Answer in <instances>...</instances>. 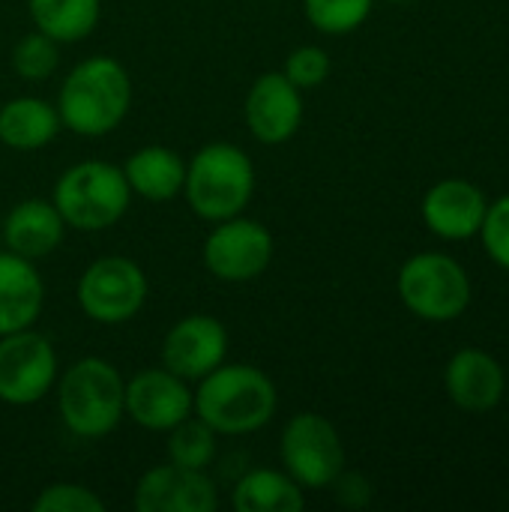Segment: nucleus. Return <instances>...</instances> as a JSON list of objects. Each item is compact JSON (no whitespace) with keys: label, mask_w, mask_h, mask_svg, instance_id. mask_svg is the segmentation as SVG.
<instances>
[{"label":"nucleus","mask_w":509,"mask_h":512,"mask_svg":"<svg viewBox=\"0 0 509 512\" xmlns=\"http://www.w3.org/2000/svg\"><path fill=\"white\" fill-rule=\"evenodd\" d=\"M57 114L81 138L111 135L132 108V78L111 54L84 57L69 69L57 93Z\"/></svg>","instance_id":"nucleus-1"},{"label":"nucleus","mask_w":509,"mask_h":512,"mask_svg":"<svg viewBox=\"0 0 509 512\" xmlns=\"http://www.w3.org/2000/svg\"><path fill=\"white\" fill-rule=\"evenodd\" d=\"M279 408L273 378L252 363H222L195 387V417L219 435H252Z\"/></svg>","instance_id":"nucleus-2"},{"label":"nucleus","mask_w":509,"mask_h":512,"mask_svg":"<svg viewBox=\"0 0 509 512\" xmlns=\"http://www.w3.org/2000/svg\"><path fill=\"white\" fill-rule=\"evenodd\" d=\"M57 411L63 426L87 441L111 435L126 417V381L102 357H81L57 375Z\"/></svg>","instance_id":"nucleus-3"},{"label":"nucleus","mask_w":509,"mask_h":512,"mask_svg":"<svg viewBox=\"0 0 509 512\" xmlns=\"http://www.w3.org/2000/svg\"><path fill=\"white\" fill-rule=\"evenodd\" d=\"M180 195L204 222L240 216L255 195V162L231 141H210L186 162Z\"/></svg>","instance_id":"nucleus-4"},{"label":"nucleus","mask_w":509,"mask_h":512,"mask_svg":"<svg viewBox=\"0 0 509 512\" xmlns=\"http://www.w3.org/2000/svg\"><path fill=\"white\" fill-rule=\"evenodd\" d=\"M51 201L66 228L96 234L114 228L126 216L132 204V189L120 165L105 159H84L69 165L57 177Z\"/></svg>","instance_id":"nucleus-5"},{"label":"nucleus","mask_w":509,"mask_h":512,"mask_svg":"<svg viewBox=\"0 0 509 512\" xmlns=\"http://www.w3.org/2000/svg\"><path fill=\"white\" fill-rule=\"evenodd\" d=\"M396 291L411 315L432 324L456 321L471 306V279L465 267L441 252L411 255L399 270Z\"/></svg>","instance_id":"nucleus-6"},{"label":"nucleus","mask_w":509,"mask_h":512,"mask_svg":"<svg viewBox=\"0 0 509 512\" xmlns=\"http://www.w3.org/2000/svg\"><path fill=\"white\" fill-rule=\"evenodd\" d=\"M147 294H150L147 273L141 270L138 261L123 255H105L90 261L75 288L81 312L102 327H117L132 321L144 309Z\"/></svg>","instance_id":"nucleus-7"},{"label":"nucleus","mask_w":509,"mask_h":512,"mask_svg":"<svg viewBox=\"0 0 509 512\" xmlns=\"http://www.w3.org/2000/svg\"><path fill=\"white\" fill-rule=\"evenodd\" d=\"M279 459L282 471L303 489H330L345 471V444L324 414L300 411L282 429Z\"/></svg>","instance_id":"nucleus-8"},{"label":"nucleus","mask_w":509,"mask_h":512,"mask_svg":"<svg viewBox=\"0 0 509 512\" xmlns=\"http://www.w3.org/2000/svg\"><path fill=\"white\" fill-rule=\"evenodd\" d=\"M60 366L48 336L27 327L0 336V402L27 408L42 402L57 384Z\"/></svg>","instance_id":"nucleus-9"},{"label":"nucleus","mask_w":509,"mask_h":512,"mask_svg":"<svg viewBox=\"0 0 509 512\" xmlns=\"http://www.w3.org/2000/svg\"><path fill=\"white\" fill-rule=\"evenodd\" d=\"M273 252V234L261 222L246 219L243 213L213 222V231L207 234L201 249L207 273L231 285L264 276L273 261Z\"/></svg>","instance_id":"nucleus-10"},{"label":"nucleus","mask_w":509,"mask_h":512,"mask_svg":"<svg viewBox=\"0 0 509 512\" xmlns=\"http://www.w3.org/2000/svg\"><path fill=\"white\" fill-rule=\"evenodd\" d=\"M195 414V390L165 366L141 369L126 381V417L147 432H168Z\"/></svg>","instance_id":"nucleus-11"},{"label":"nucleus","mask_w":509,"mask_h":512,"mask_svg":"<svg viewBox=\"0 0 509 512\" xmlns=\"http://www.w3.org/2000/svg\"><path fill=\"white\" fill-rule=\"evenodd\" d=\"M228 357V330L216 315H186L162 339V366L198 384Z\"/></svg>","instance_id":"nucleus-12"},{"label":"nucleus","mask_w":509,"mask_h":512,"mask_svg":"<svg viewBox=\"0 0 509 512\" xmlns=\"http://www.w3.org/2000/svg\"><path fill=\"white\" fill-rule=\"evenodd\" d=\"M243 120L255 141L276 147L297 135L303 123V90L294 87L282 69L264 72L252 81L246 102H243Z\"/></svg>","instance_id":"nucleus-13"},{"label":"nucleus","mask_w":509,"mask_h":512,"mask_svg":"<svg viewBox=\"0 0 509 512\" xmlns=\"http://www.w3.org/2000/svg\"><path fill=\"white\" fill-rule=\"evenodd\" d=\"M489 198L483 195L480 186L462 180V177H447L435 183L426 198H423V222L426 228L441 237V240H471L480 234V225L486 219Z\"/></svg>","instance_id":"nucleus-14"},{"label":"nucleus","mask_w":509,"mask_h":512,"mask_svg":"<svg viewBox=\"0 0 509 512\" xmlns=\"http://www.w3.org/2000/svg\"><path fill=\"white\" fill-rule=\"evenodd\" d=\"M444 387L456 408L468 414H486L501 405L507 393V375L489 351L462 348L444 369Z\"/></svg>","instance_id":"nucleus-15"},{"label":"nucleus","mask_w":509,"mask_h":512,"mask_svg":"<svg viewBox=\"0 0 509 512\" xmlns=\"http://www.w3.org/2000/svg\"><path fill=\"white\" fill-rule=\"evenodd\" d=\"M0 234L9 252L27 261H39L63 243L66 222L51 198H27L6 213Z\"/></svg>","instance_id":"nucleus-16"},{"label":"nucleus","mask_w":509,"mask_h":512,"mask_svg":"<svg viewBox=\"0 0 509 512\" xmlns=\"http://www.w3.org/2000/svg\"><path fill=\"white\" fill-rule=\"evenodd\" d=\"M45 303V282L33 261L3 249L0 252V336L27 330L39 321Z\"/></svg>","instance_id":"nucleus-17"},{"label":"nucleus","mask_w":509,"mask_h":512,"mask_svg":"<svg viewBox=\"0 0 509 512\" xmlns=\"http://www.w3.org/2000/svg\"><path fill=\"white\" fill-rule=\"evenodd\" d=\"M120 168H123V177H126L132 195H138L144 201L165 204L183 192L186 162L174 147H165V144L138 147L129 153V159Z\"/></svg>","instance_id":"nucleus-18"},{"label":"nucleus","mask_w":509,"mask_h":512,"mask_svg":"<svg viewBox=\"0 0 509 512\" xmlns=\"http://www.w3.org/2000/svg\"><path fill=\"white\" fill-rule=\"evenodd\" d=\"M63 129L57 105L42 96H15L0 105V144L18 153L48 147Z\"/></svg>","instance_id":"nucleus-19"},{"label":"nucleus","mask_w":509,"mask_h":512,"mask_svg":"<svg viewBox=\"0 0 509 512\" xmlns=\"http://www.w3.org/2000/svg\"><path fill=\"white\" fill-rule=\"evenodd\" d=\"M231 507L237 512H300L306 507L303 486L291 474L276 468L246 471L231 489Z\"/></svg>","instance_id":"nucleus-20"},{"label":"nucleus","mask_w":509,"mask_h":512,"mask_svg":"<svg viewBox=\"0 0 509 512\" xmlns=\"http://www.w3.org/2000/svg\"><path fill=\"white\" fill-rule=\"evenodd\" d=\"M27 12L39 33L69 45L96 30L102 18V0H27Z\"/></svg>","instance_id":"nucleus-21"},{"label":"nucleus","mask_w":509,"mask_h":512,"mask_svg":"<svg viewBox=\"0 0 509 512\" xmlns=\"http://www.w3.org/2000/svg\"><path fill=\"white\" fill-rule=\"evenodd\" d=\"M168 444V462L177 468H189V471H207L219 453V432L210 429L201 417H186L183 423H177L174 429L165 432Z\"/></svg>","instance_id":"nucleus-22"},{"label":"nucleus","mask_w":509,"mask_h":512,"mask_svg":"<svg viewBox=\"0 0 509 512\" xmlns=\"http://www.w3.org/2000/svg\"><path fill=\"white\" fill-rule=\"evenodd\" d=\"M375 0H303L306 21L327 36H345L366 24Z\"/></svg>","instance_id":"nucleus-23"},{"label":"nucleus","mask_w":509,"mask_h":512,"mask_svg":"<svg viewBox=\"0 0 509 512\" xmlns=\"http://www.w3.org/2000/svg\"><path fill=\"white\" fill-rule=\"evenodd\" d=\"M57 63H60V42H54L51 36L39 33L36 27L30 33H24L15 42V48H12V69L24 81H45V78H51Z\"/></svg>","instance_id":"nucleus-24"},{"label":"nucleus","mask_w":509,"mask_h":512,"mask_svg":"<svg viewBox=\"0 0 509 512\" xmlns=\"http://www.w3.org/2000/svg\"><path fill=\"white\" fill-rule=\"evenodd\" d=\"M216 507H219V492L216 483L207 477V471H189L174 465L168 512H213Z\"/></svg>","instance_id":"nucleus-25"},{"label":"nucleus","mask_w":509,"mask_h":512,"mask_svg":"<svg viewBox=\"0 0 509 512\" xmlns=\"http://www.w3.org/2000/svg\"><path fill=\"white\" fill-rule=\"evenodd\" d=\"M330 72H333V63H330V54L321 45H300L282 63V75L300 90L321 87L330 78Z\"/></svg>","instance_id":"nucleus-26"},{"label":"nucleus","mask_w":509,"mask_h":512,"mask_svg":"<svg viewBox=\"0 0 509 512\" xmlns=\"http://www.w3.org/2000/svg\"><path fill=\"white\" fill-rule=\"evenodd\" d=\"M33 512H105V501L81 483H51L36 495Z\"/></svg>","instance_id":"nucleus-27"},{"label":"nucleus","mask_w":509,"mask_h":512,"mask_svg":"<svg viewBox=\"0 0 509 512\" xmlns=\"http://www.w3.org/2000/svg\"><path fill=\"white\" fill-rule=\"evenodd\" d=\"M477 237L483 240L486 255L509 273V192L489 204Z\"/></svg>","instance_id":"nucleus-28"},{"label":"nucleus","mask_w":509,"mask_h":512,"mask_svg":"<svg viewBox=\"0 0 509 512\" xmlns=\"http://www.w3.org/2000/svg\"><path fill=\"white\" fill-rule=\"evenodd\" d=\"M171 474H174V465H171V462L144 471V474L138 477V483H135L132 507L138 512H168Z\"/></svg>","instance_id":"nucleus-29"},{"label":"nucleus","mask_w":509,"mask_h":512,"mask_svg":"<svg viewBox=\"0 0 509 512\" xmlns=\"http://www.w3.org/2000/svg\"><path fill=\"white\" fill-rule=\"evenodd\" d=\"M333 489H336V501L342 504V507H351V510H363V507H369V501H372V483L363 477V474H357V471H342L336 480H333Z\"/></svg>","instance_id":"nucleus-30"}]
</instances>
